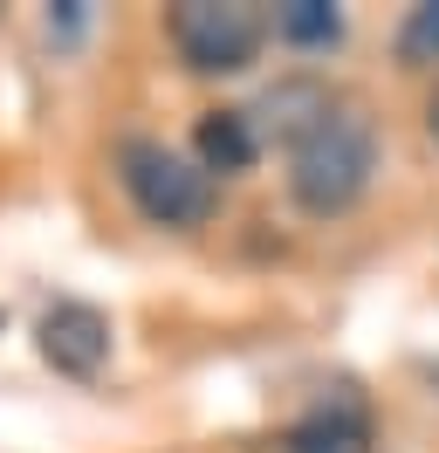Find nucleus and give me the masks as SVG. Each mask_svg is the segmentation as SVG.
I'll return each instance as SVG.
<instances>
[{
	"instance_id": "obj_1",
	"label": "nucleus",
	"mask_w": 439,
	"mask_h": 453,
	"mask_svg": "<svg viewBox=\"0 0 439 453\" xmlns=\"http://www.w3.org/2000/svg\"><path fill=\"white\" fill-rule=\"evenodd\" d=\"M371 172H378V124L350 96H329V111L289 144V199L309 220L350 213L371 193Z\"/></svg>"
},
{
	"instance_id": "obj_2",
	"label": "nucleus",
	"mask_w": 439,
	"mask_h": 453,
	"mask_svg": "<svg viewBox=\"0 0 439 453\" xmlns=\"http://www.w3.org/2000/svg\"><path fill=\"white\" fill-rule=\"evenodd\" d=\"M117 179H124L137 213L151 226H172V234H192V226H206L220 213V179H206L199 158H186V151H172L158 138L117 144Z\"/></svg>"
},
{
	"instance_id": "obj_3",
	"label": "nucleus",
	"mask_w": 439,
	"mask_h": 453,
	"mask_svg": "<svg viewBox=\"0 0 439 453\" xmlns=\"http://www.w3.org/2000/svg\"><path fill=\"white\" fill-rule=\"evenodd\" d=\"M165 35L192 76H241L268 42V14L247 0H179L165 14Z\"/></svg>"
},
{
	"instance_id": "obj_4",
	"label": "nucleus",
	"mask_w": 439,
	"mask_h": 453,
	"mask_svg": "<svg viewBox=\"0 0 439 453\" xmlns=\"http://www.w3.org/2000/svg\"><path fill=\"white\" fill-rule=\"evenodd\" d=\"M35 350H42V365L62 371V378H96L110 365V316L96 303H76V296H62L42 310L35 323Z\"/></svg>"
},
{
	"instance_id": "obj_5",
	"label": "nucleus",
	"mask_w": 439,
	"mask_h": 453,
	"mask_svg": "<svg viewBox=\"0 0 439 453\" xmlns=\"http://www.w3.org/2000/svg\"><path fill=\"white\" fill-rule=\"evenodd\" d=\"M281 447L289 453H378L371 405H364L350 385H336V392H323L289 433H281Z\"/></svg>"
},
{
	"instance_id": "obj_6",
	"label": "nucleus",
	"mask_w": 439,
	"mask_h": 453,
	"mask_svg": "<svg viewBox=\"0 0 439 453\" xmlns=\"http://www.w3.org/2000/svg\"><path fill=\"white\" fill-rule=\"evenodd\" d=\"M192 158L206 179H234L261 158V131H254V117L247 111H206L192 124Z\"/></svg>"
},
{
	"instance_id": "obj_7",
	"label": "nucleus",
	"mask_w": 439,
	"mask_h": 453,
	"mask_svg": "<svg viewBox=\"0 0 439 453\" xmlns=\"http://www.w3.org/2000/svg\"><path fill=\"white\" fill-rule=\"evenodd\" d=\"M323 111H329V89H323V83H309V76H289V83H274V89H268V96H261V104H254L247 117H261L254 131H268V138L296 144V138H302V131H309V124H316Z\"/></svg>"
},
{
	"instance_id": "obj_8",
	"label": "nucleus",
	"mask_w": 439,
	"mask_h": 453,
	"mask_svg": "<svg viewBox=\"0 0 439 453\" xmlns=\"http://www.w3.org/2000/svg\"><path fill=\"white\" fill-rule=\"evenodd\" d=\"M289 49H329L336 35H343V14L329 7V0H289V7H274V21H268Z\"/></svg>"
},
{
	"instance_id": "obj_9",
	"label": "nucleus",
	"mask_w": 439,
	"mask_h": 453,
	"mask_svg": "<svg viewBox=\"0 0 439 453\" xmlns=\"http://www.w3.org/2000/svg\"><path fill=\"white\" fill-rule=\"evenodd\" d=\"M398 62H405V69L439 62V0H426V7L405 14V28H398Z\"/></svg>"
},
{
	"instance_id": "obj_10",
	"label": "nucleus",
	"mask_w": 439,
	"mask_h": 453,
	"mask_svg": "<svg viewBox=\"0 0 439 453\" xmlns=\"http://www.w3.org/2000/svg\"><path fill=\"white\" fill-rule=\"evenodd\" d=\"M426 131L439 138V89H433V104H426Z\"/></svg>"
}]
</instances>
